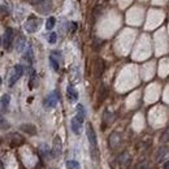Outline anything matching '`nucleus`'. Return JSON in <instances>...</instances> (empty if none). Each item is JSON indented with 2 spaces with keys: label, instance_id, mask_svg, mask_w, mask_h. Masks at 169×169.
Listing matches in <instances>:
<instances>
[{
  "label": "nucleus",
  "instance_id": "ddd939ff",
  "mask_svg": "<svg viewBox=\"0 0 169 169\" xmlns=\"http://www.w3.org/2000/svg\"><path fill=\"white\" fill-rule=\"evenodd\" d=\"M26 46V40L24 37H18L17 38V42H16V51L17 52H21Z\"/></svg>",
  "mask_w": 169,
  "mask_h": 169
},
{
  "label": "nucleus",
  "instance_id": "a211bd4d",
  "mask_svg": "<svg viewBox=\"0 0 169 169\" xmlns=\"http://www.w3.org/2000/svg\"><path fill=\"white\" fill-rule=\"evenodd\" d=\"M66 166H68V169H79L81 168L79 166V163H77L76 160H70V161H68Z\"/></svg>",
  "mask_w": 169,
  "mask_h": 169
},
{
  "label": "nucleus",
  "instance_id": "f257e3e1",
  "mask_svg": "<svg viewBox=\"0 0 169 169\" xmlns=\"http://www.w3.org/2000/svg\"><path fill=\"white\" fill-rule=\"evenodd\" d=\"M22 73H24V68H22V65H14V66L9 70V73H8V77H7V85L9 86V87H12V86L21 78Z\"/></svg>",
  "mask_w": 169,
  "mask_h": 169
},
{
  "label": "nucleus",
  "instance_id": "39448f33",
  "mask_svg": "<svg viewBox=\"0 0 169 169\" xmlns=\"http://www.w3.org/2000/svg\"><path fill=\"white\" fill-rule=\"evenodd\" d=\"M86 134H87V139H88V142H90V145L92 146V150L96 148V143H98L96 134H95L94 128H92L91 124H88V125L86 126Z\"/></svg>",
  "mask_w": 169,
  "mask_h": 169
},
{
  "label": "nucleus",
  "instance_id": "9d476101",
  "mask_svg": "<svg viewBox=\"0 0 169 169\" xmlns=\"http://www.w3.org/2000/svg\"><path fill=\"white\" fill-rule=\"evenodd\" d=\"M66 95H68L69 102H72V103L77 102V99H78V92H77L76 87H74L73 85H69V86H68V88H66Z\"/></svg>",
  "mask_w": 169,
  "mask_h": 169
},
{
  "label": "nucleus",
  "instance_id": "5701e85b",
  "mask_svg": "<svg viewBox=\"0 0 169 169\" xmlns=\"http://www.w3.org/2000/svg\"><path fill=\"white\" fill-rule=\"evenodd\" d=\"M164 169H169V160L166 163H164Z\"/></svg>",
  "mask_w": 169,
  "mask_h": 169
},
{
  "label": "nucleus",
  "instance_id": "f8f14e48",
  "mask_svg": "<svg viewBox=\"0 0 169 169\" xmlns=\"http://www.w3.org/2000/svg\"><path fill=\"white\" fill-rule=\"evenodd\" d=\"M9 100H11V96L5 94L2 96V113H4L8 109V105H9Z\"/></svg>",
  "mask_w": 169,
  "mask_h": 169
},
{
  "label": "nucleus",
  "instance_id": "aec40b11",
  "mask_svg": "<svg viewBox=\"0 0 169 169\" xmlns=\"http://www.w3.org/2000/svg\"><path fill=\"white\" fill-rule=\"evenodd\" d=\"M135 169H150V165H148L147 161H140V163L135 166Z\"/></svg>",
  "mask_w": 169,
  "mask_h": 169
},
{
  "label": "nucleus",
  "instance_id": "4468645a",
  "mask_svg": "<svg viewBox=\"0 0 169 169\" xmlns=\"http://www.w3.org/2000/svg\"><path fill=\"white\" fill-rule=\"evenodd\" d=\"M168 147H161V148H159L157 150V154H156V161H161V159L165 157V155L168 154Z\"/></svg>",
  "mask_w": 169,
  "mask_h": 169
},
{
  "label": "nucleus",
  "instance_id": "1a4fd4ad",
  "mask_svg": "<svg viewBox=\"0 0 169 169\" xmlns=\"http://www.w3.org/2000/svg\"><path fill=\"white\" fill-rule=\"evenodd\" d=\"M82 121L79 120L77 116H74L73 119H72V121H70V128H72V130H73V133L74 134H79V131H81V126H82Z\"/></svg>",
  "mask_w": 169,
  "mask_h": 169
},
{
  "label": "nucleus",
  "instance_id": "dca6fc26",
  "mask_svg": "<svg viewBox=\"0 0 169 169\" xmlns=\"http://www.w3.org/2000/svg\"><path fill=\"white\" fill-rule=\"evenodd\" d=\"M55 24H56V18H55V17H48V20L46 22V29L47 30H52L53 26H55Z\"/></svg>",
  "mask_w": 169,
  "mask_h": 169
},
{
  "label": "nucleus",
  "instance_id": "4be33fe9",
  "mask_svg": "<svg viewBox=\"0 0 169 169\" xmlns=\"http://www.w3.org/2000/svg\"><path fill=\"white\" fill-rule=\"evenodd\" d=\"M28 2H29L31 5H34V7H38L42 2H44V0H28Z\"/></svg>",
  "mask_w": 169,
  "mask_h": 169
},
{
  "label": "nucleus",
  "instance_id": "9b49d317",
  "mask_svg": "<svg viewBox=\"0 0 169 169\" xmlns=\"http://www.w3.org/2000/svg\"><path fill=\"white\" fill-rule=\"evenodd\" d=\"M76 116L81 120L82 122L85 121V117H86V111H85V107L82 105V104H78L77 105V114Z\"/></svg>",
  "mask_w": 169,
  "mask_h": 169
},
{
  "label": "nucleus",
  "instance_id": "20e7f679",
  "mask_svg": "<svg viewBox=\"0 0 169 169\" xmlns=\"http://www.w3.org/2000/svg\"><path fill=\"white\" fill-rule=\"evenodd\" d=\"M13 29L11 28H7L5 31H4V35H3V47L5 50H9L11 46H12V42H13Z\"/></svg>",
  "mask_w": 169,
  "mask_h": 169
},
{
  "label": "nucleus",
  "instance_id": "f03ea898",
  "mask_svg": "<svg viewBox=\"0 0 169 169\" xmlns=\"http://www.w3.org/2000/svg\"><path fill=\"white\" fill-rule=\"evenodd\" d=\"M40 24H42V21L39 18H37V17H30L25 22V30L28 33H35V31H38Z\"/></svg>",
  "mask_w": 169,
  "mask_h": 169
},
{
  "label": "nucleus",
  "instance_id": "f3484780",
  "mask_svg": "<svg viewBox=\"0 0 169 169\" xmlns=\"http://www.w3.org/2000/svg\"><path fill=\"white\" fill-rule=\"evenodd\" d=\"M24 59H25L26 61H29V63H33L34 56H33V51H31V48H30V47H28V51H26Z\"/></svg>",
  "mask_w": 169,
  "mask_h": 169
},
{
  "label": "nucleus",
  "instance_id": "412c9836",
  "mask_svg": "<svg viewBox=\"0 0 169 169\" xmlns=\"http://www.w3.org/2000/svg\"><path fill=\"white\" fill-rule=\"evenodd\" d=\"M56 38H57V35H56L55 33H52V34H50V38H48V42H50L51 44H53V43H56Z\"/></svg>",
  "mask_w": 169,
  "mask_h": 169
},
{
  "label": "nucleus",
  "instance_id": "2eb2a0df",
  "mask_svg": "<svg viewBox=\"0 0 169 169\" xmlns=\"http://www.w3.org/2000/svg\"><path fill=\"white\" fill-rule=\"evenodd\" d=\"M40 156L43 157V159H48V157H51L52 156V154H50V151H48V148L44 146V145H42L40 146Z\"/></svg>",
  "mask_w": 169,
  "mask_h": 169
},
{
  "label": "nucleus",
  "instance_id": "6ab92c4d",
  "mask_svg": "<svg viewBox=\"0 0 169 169\" xmlns=\"http://www.w3.org/2000/svg\"><path fill=\"white\" fill-rule=\"evenodd\" d=\"M21 129H22V130H26V131L30 130V134H31V135H34V134H35V131H37L33 125H22ZM28 133H29V131H28Z\"/></svg>",
  "mask_w": 169,
  "mask_h": 169
},
{
  "label": "nucleus",
  "instance_id": "0eeeda50",
  "mask_svg": "<svg viewBox=\"0 0 169 169\" xmlns=\"http://www.w3.org/2000/svg\"><path fill=\"white\" fill-rule=\"evenodd\" d=\"M61 150H63V146H61V139L59 137H55L52 143V156L57 157L61 155Z\"/></svg>",
  "mask_w": 169,
  "mask_h": 169
},
{
  "label": "nucleus",
  "instance_id": "423d86ee",
  "mask_svg": "<svg viewBox=\"0 0 169 169\" xmlns=\"http://www.w3.org/2000/svg\"><path fill=\"white\" fill-rule=\"evenodd\" d=\"M59 60H60V53L53 51L50 56V64H51L52 69L55 70V72H59V69H60V61Z\"/></svg>",
  "mask_w": 169,
  "mask_h": 169
},
{
  "label": "nucleus",
  "instance_id": "6e6552de",
  "mask_svg": "<svg viewBox=\"0 0 169 169\" xmlns=\"http://www.w3.org/2000/svg\"><path fill=\"white\" fill-rule=\"evenodd\" d=\"M37 8V11L42 14H47L51 9H52V3L50 2V0H44V2H42L38 7H35Z\"/></svg>",
  "mask_w": 169,
  "mask_h": 169
},
{
  "label": "nucleus",
  "instance_id": "7ed1b4c3",
  "mask_svg": "<svg viewBox=\"0 0 169 169\" xmlns=\"http://www.w3.org/2000/svg\"><path fill=\"white\" fill-rule=\"evenodd\" d=\"M57 100H59V95H57V92H56V91L51 92L50 95L46 96V99H44V108H47V109L55 108L56 104H57Z\"/></svg>",
  "mask_w": 169,
  "mask_h": 169
}]
</instances>
